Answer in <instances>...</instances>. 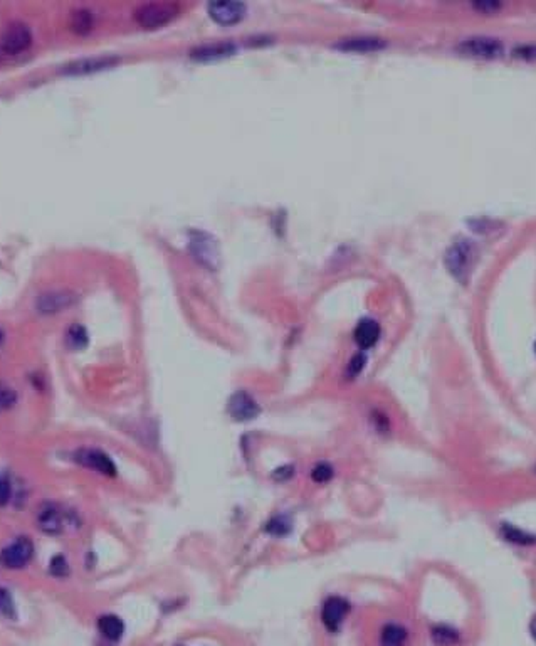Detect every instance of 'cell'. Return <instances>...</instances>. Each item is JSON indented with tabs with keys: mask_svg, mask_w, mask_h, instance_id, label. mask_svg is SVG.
Wrapping results in <instances>:
<instances>
[{
	"mask_svg": "<svg viewBox=\"0 0 536 646\" xmlns=\"http://www.w3.org/2000/svg\"><path fill=\"white\" fill-rule=\"evenodd\" d=\"M348 613V602L341 597H329L325 602L323 611H321V620L329 631H338V628L343 623L345 616Z\"/></svg>",
	"mask_w": 536,
	"mask_h": 646,
	"instance_id": "8fae6325",
	"label": "cell"
},
{
	"mask_svg": "<svg viewBox=\"0 0 536 646\" xmlns=\"http://www.w3.org/2000/svg\"><path fill=\"white\" fill-rule=\"evenodd\" d=\"M98 628L101 635L111 641H118L123 636V633H125V624L114 614H105V616L99 618Z\"/></svg>",
	"mask_w": 536,
	"mask_h": 646,
	"instance_id": "e0dca14e",
	"label": "cell"
},
{
	"mask_svg": "<svg viewBox=\"0 0 536 646\" xmlns=\"http://www.w3.org/2000/svg\"><path fill=\"white\" fill-rule=\"evenodd\" d=\"M37 525L47 535H58L64 529L62 513L53 503H46L37 515Z\"/></svg>",
	"mask_w": 536,
	"mask_h": 646,
	"instance_id": "4fadbf2b",
	"label": "cell"
},
{
	"mask_svg": "<svg viewBox=\"0 0 536 646\" xmlns=\"http://www.w3.org/2000/svg\"><path fill=\"white\" fill-rule=\"evenodd\" d=\"M49 570L54 577H66L69 574V564H67L64 556H54L51 559Z\"/></svg>",
	"mask_w": 536,
	"mask_h": 646,
	"instance_id": "d4e9b609",
	"label": "cell"
},
{
	"mask_svg": "<svg viewBox=\"0 0 536 646\" xmlns=\"http://www.w3.org/2000/svg\"><path fill=\"white\" fill-rule=\"evenodd\" d=\"M17 402V392L9 384L0 382V411L12 409Z\"/></svg>",
	"mask_w": 536,
	"mask_h": 646,
	"instance_id": "603a6c76",
	"label": "cell"
},
{
	"mask_svg": "<svg viewBox=\"0 0 536 646\" xmlns=\"http://www.w3.org/2000/svg\"><path fill=\"white\" fill-rule=\"evenodd\" d=\"M516 58L523 59H536V44H519L513 49Z\"/></svg>",
	"mask_w": 536,
	"mask_h": 646,
	"instance_id": "4316f807",
	"label": "cell"
},
{
	"mask_svg": "<svg viewBox=\"0 0 536 646\" xmlns=\"http://www.w3.org/2000/svg\"><path fill=\"white\" fill-rule=\"evenodd\" d=\"M501 534L506 541L513 542V544H519V545H530L535 544V537L533 535L523 532L521 529H516V527L510 525V524H503L501 527Z\"/></svg>",
	"mask_w": 536,
	"mask_h": 646,
	"instance_id": "44dd1931",
	"label": "cell"
},
{
	"mask_svg": "<svg viewBox=\"0 0 536 646\" xmlns=\"http://www.w3.org/2000/svg\"><path fill=\"white\" fill-rule=\"evenodd\" d=\"M432 638H434L435 645L439 646H452L458 643L459 636L454 629L447 628V626H438V628L432 631Z\"/></svg>",
	"mask_w": 536,
	"mask_h": 646,
	"instance_id": "7402d4cb",
	"label": "cell"
},
{
	"mask_svg": "<svg viewBox=\"0 0 536 646\" xmlns=\"http://www.w3.org/2000/svg\"><path fill=\"white\" fill-rule=\"evenodd\" d=\"M94 26V14L91 9L81 7L71 12L69 15V27L78 34H86L93 29Z\"/></svg>",
	"mask_w": 536,
	"mask_h": 646,
	"instance_id": "ac0fdd59",
	"label": "cell"
},
{
	"mask_svg": "<svg viewBox=\"0 0 536 646\" xmlns=\"http://www.w3.org/2000/svg\"><path fill=\"white\" fill-rule=\"evenodd\" d=\"M76 461L81 463L86 468L98 471V473L106 475V477H114L116 475V466L111 461L108 454H105L99 450H79L76 453Z\"/></svg>",
	"mask_w": 536,
	"mask_h": 646,
	"instance_id": "9c48e42d",
	"label": "cell"
},
{
	"mask_svg": "<svg viewBox=\"0 0 536 646\" xmlns=\"http://www.w3.org/2000/svg\"><path fill=\"white\" fill-rule=\"evenodd\" d=\"M34 556V544L29 537H17L0 552V564L6 569L26 568Z\"/></svg>",
	"mask_w": 536,
	"mask_h": 646,
	"instance_id": "277c9868",
	"label": "cell"
},
{
	"mask_svg": "<svg viewBox=\"0 0 536 646\" xmlns=\"http://www.w3.org/2000/svg\"><path fill=\"white\" fill-rule=\"evenodd\" d=\"M407 640V631L399 624H387L382 631L380 643L382 646H404Z\"/></svg>",
	"mask_w": 536,
	"mask_h": 646,
	"instance_id": "d6986e66",
	"label": "cell"
},
{
	"mask_svg": "<svg viewBox=\"0 0 536 646\" xmlns=\"http://www.w3.org/2000/svg\"><path fill=\"white\" fill-rule=\"evenodd\" d=\"M178 14V6L172 2H148L141 3L135 10V19L145 29H157L172 21Z\"/></svg>",
	"mask_w": 536,
	"mask_h": 646,
	"instance_id": "7a4b0ae2",
	"label": "cell"
},
{
	"mask_svg": "<svg viewBox=\"0 0 536 646\" xmlns=\"http://www.w3.org/2000/svg\"><path fill=\"white\" fill-rule=\"evenodd\" d=\"M365 367V357L358 354V355H355L353 357V359L350 360V366H348V372H350L352 375H356V374H360V371L361 368Z\"/></svg>",
	"mask_w": 536,
	"mask_h": 646,
	"instance_id": "f1b7e54d",
	"label": "cell"
},
{
	"mask_svg": "<svg viewBox=\"0 0 536 646\" xmlns=\"http://www.w3.org/2000/svg\"><path fill=\"white\" fill-rule=\"evenodd\" d=\"M338 49L343 51H358V53H368V51H379L385 46V41L375 35H350V37L340 39L335 44Z\"/></svg>",
	"mask_w": 536,
	"mask_h": 646,
	"instance_id": "5bb4252c",
	"label": "cell"
},
{
	"mask_svg": "<svg viewBox=\"0 0 536 646\" xmlns=\"http://www.w3.org/2000/svg\"><path fill=\"white\" fill-rule=\"evenodd\" d=\"M236 51V44L229 41H219V42H205V44L197 46L192 51V56L198 59H214V58H224L229 56Z\"/></svg>",
	"mask_w": 536,
	"mask_h": 646,
	"instance_id": "2e32d148",
	"label": "cell"
},
{
	"mask_svg": "<svg viewBox=\"0 0 536 646\" xmlns=\"http://www.w3.org/2000/svg\"><path fill=\"white\" fill-rule=\"evenodd\" d=\"M190 249H192L193 256L197 257L200 263L207 264V266H217V246L216 241L212 239L205 232H192L190 235Z\"/></svg>",
	"mask_w": 536,
	"mask_h": 646,
	"instance_id": "ba28073f",
	"label": "cell"
},
{
	"mask_svg": "<svg viewBox=\"0 0 536 646\" xmlns=\"http://www.w3.org/2000/svg\"><path fill=\"white\" fill-rule=\"evenodd\" d=\"M355 340L360 348H370L379 342L380 337V325L373 318H363L360 320L355 328Z\"/></svg>",
	"mask_w": 536,
	"mask_h": 646,
	"instance_id": "9a60e30c",
	"label": "cell"
},
{
	"mask_svg": "<svg viewBox=\"0 0 536 646\" xmlns=\"http://www.w3.org/2000/svg\"><path fill=\"white\" fill-rule=\"evenodd\" d=\"M118 62H120V58L113 56V54L81 58L62 67V73L71 74V76L91 74V73H96V71H103V69H108V67H113L114 65H118Z\"/></svg>",
	"mask_w": 536,
	"mask_h": 646,
	"instance_id": "8992f818",
	"label": "cell"
},
{
	"mask_svg": "<svg viewBox=\"0 0 536 646\" xmlns=\"http://www.w3.org/2000/svg\"><path fill=\"white\" fill-rule=\"evenodd\" d=\"M33 44V31L26 22L14 21L3 27L0 34V58L10 59L24 54Z\"/></svg>",
	"mask_w": 536,
	"mask_h": 646,
	"instance_id": "6da1fadb",
	"label": "cell"
},
{
	"mask_svg": "<svg viewBox=\"0 0 536 646\" xmlns=\"http://www.w3.org/2000/svg\"><path fill=\"white\" fill-rule=\"evenodd\" d=\"M10 500V483L3 475H0V507H6Z\"/></svg>",
	"mask_w": 536,
	"mask_h": 646,
	"instance_id": "83f0119b",
	"label": "cell"
},
{
	"mask_svg": "<svg viewBox=\"0 0 536 646\" xmlns=\"http://www.w3.org/2000/svg\"><path fill=\"white\" fill-rule=\"evenodd\" d=\"M460 53L478 58H496L503 54L504 46L501 39L492 35H469L458 44Z\"/></svg>",
	"mask_w": 536,
	"mask_h": 646,
	"instance_id": "5b68a950",
	"label": "cell"
},
{
	"mask_svg": "<svg viewBox=\"0 0 536 646\" xmlns=\"http://www.w3.org/2000/svg\"><path fill=\"white\" fill-rule=\"evenodd\" d=\"M229 412L237 421H251L259 414V404L249 392L239 391L230 398Z\"/></svg>",
	"mask_w": 536,
	"mask_h": 646,
	"instance_id": "52a82bcc",
	"label": "cell"
},
{
	"mask_svg": "<svg viewBox=\"0 0 536 646\" xmlns=\"http://www.w3.org/2000/svg\"><path fill=\"white\" fill-rule=\"evenodd\" d=\"M2 342H3V332L0 330V343H2Z\"/></svg>",
	"mask_w": 536,
	"mask_h": 646,
	"instance_id": "d6a6232c",
	"label": "cell"
},
{
	"mask_svg": "<svg viewBox=\"0 0 536 646\" xmlns=\"http://www.w3.org/2000/svg\"><path fill=\"white\" fill-rule=\"evenodd\" d=\"M331 477H333V470H331V466L327 465V463H320V465H316L311 471L313 482H316V483H327L331 479Z\"/></svg>",
	"mask_w": 536,
	"mask_h": 646,
	"instance_id": "484cf974",
	"label": "cell"
},
{
	"mask_svg": "<svg viewBox=\"0 0 536 646\" xmlns=\"http://www.w3.org/2000/svg\"><path fill=\"white\" fill-rule=\"evenodd\" d=\"M245 6L241 2H212L209 3V14L221 24H234L241 21Z\"/></svg>",
	"mask_w": 536,
	"mask_h": 646,
	"instance_id": "7c38bea8",
	"label": "cell"
},
{
	"mask_svg": "<svg viewBox=\"0 0 536 646\" xmlns=\"http://www.w3.org/2000/svg\"><path fill=\"white\" fill-rule=\"evenodd\" d=\"M530 633H531V636H533V640L536 641V614L533 618H531V623H530Z\"/></svg>",
	"mask_w": 536,
	"mask_h": 646,
	"instance_id": "1f68e13d",
	"label": "cell"
},
{
	"mask_svg": "<svg viewBox=\"0 0 536 646\" xmlns=\"http://www.w3.org/2000/svg\"><path fill=\"white\" fill-rule=\"evenodd\" d=\"M472 260H474V248L467 239L456 241L446 253V266L449 271L462 281L469 275Z\"/></svg>",
	"mask_w": 536,
	"mask_h": 646,
	"instance_id": "3957f363",
	"label": "cell"
},
{
	"mask_svg": "<svg viewBox=\"0 0 536 646\" xmlns=\"http://www.w3.org/2000/svg\"><path fill=\"white\" fill-rule=\"evenodd\" d=\"M74 303V295L71 291H47L37 298V312L42 315H54L64 312Z\"/></svg>",
	"mask_w": 536,
	"mask_h": 646,
	"instance_id": "30bf717a",
	"label": "cell"
},
{
	"mask_svg": "<svg viewBox=\"0 0 536 646\" xmlns=\"http://www.w3.org/2000/svg\"><path fill=\"white\" fill-rule=\"evenodd\" d=\"M0 614H2L3 618H10V620L15 618L14 601H12L10 594L3 588H0Z\"/></svg>",
	"mask_w": 536,
	"mask_h": 646,
	"instance_id": "cb8c5ba5",
	"label": "cell"
},
{
	"mask_svg": "<svg viewBox=\"0 0 536 646\" xmlns=\"http://www.w3.org/2000/svg\"><path fill=\"white\" fill-rule=\"evenodd\" d=\"M499 7H501V3H498V2H478V3H474V9H479V10H494V9H499Z\"/></svg>",
	"mask_w": 536,
	"mask_h": 646,
	"instance_id": "4dcf8cb0",
	"label": "cell"
},
{
	"mask_svg": "<svg viewBox=\"0 0 536 646\" xmlns=\"http://www.w3.org/2000/svg\"><path fill=\"white\" fill-rule=\"evenodd\" d=\"M66 342L73 350H83L89 342V337L83 325H73L66 334Z\"/></svg>",
	"mask_w": 536,
	"mask_h": 646,
	"instance_id": "ffe728a7",
	"label": "cell"
},
{
	"mask_svg": "<svg viewBox=\"0 0 536 646\" xmlns=\"http://www.w3.org/2000/svg\"><path fill=\"white\" fill-rule=\"evenodd\" d=\"M288 527H289V525L286 524L283 518H274L271 524H269L268 530H269V532H271V534L283 535V534H286V529H288Z\"/></svg>",
	"mask_w": 536,
	"mask_h": 646,
	"instance_id": "f546056e",
	"label": "cell"
}]
</instances>
